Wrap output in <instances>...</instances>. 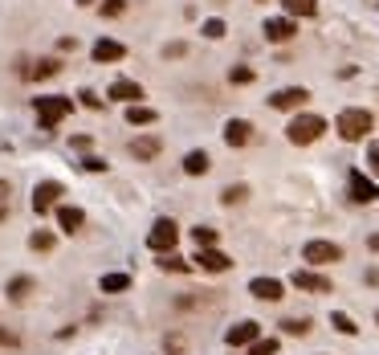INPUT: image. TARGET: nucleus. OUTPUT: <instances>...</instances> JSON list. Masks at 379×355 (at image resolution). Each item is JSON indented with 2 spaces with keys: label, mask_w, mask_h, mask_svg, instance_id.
<instances>
[{
  "label": "nucleus",
  "mask_w": 379,
  "mask_h": 355,
  "mask_svg": "<svg viewBox=\"0 0 379 355\" xmlns=\"http://www.w3.org/2000/svg\"><path fill=\"white\" fill-rule=\"evenodd\" d=\"M334 127H338V135L347 143H359V139H367V131L376 127V118H371V111H363V106H347Z\"/></svg>",
  "instance_id": "f257e3e1"
},
{
  "label": "nucleus",
  "mask_w": 379,
  "mask_h": 355,
  "mask_svg": "<svg viewBox=\"0 0 379 355\" xmlns=\"http://www.w3.org/2000/svg\"><path fill=\"white\" fill-rule=\"evenodd\" d=\"M33 111H37V127H41V131H53V127L73 111V102L70 98H57V95H41V98H33Z\"/></svg>",
  "instance_id": "f03ea898"
},
{
  "label": "nucleus",
  "mask_w": 379,
  "mask_h": 355,
  "mask_svg": "<svg viewBox=\"0 0 379 355\" xmlns=\"http://www.w3.org/2000/svg\"><path fill=\"white\" fill-rule=\"evenodd\" d=\"M322 131H327V118H322V115H298V118H289L285 139L298 143V147H306V143L322 139Z\"/></svg>",
  "instance_id": "7ed1b4c3"
},
{
  "label": "nucleus",
  "mask_w": 379,
  "mask_h": 355,
  "mask_svg": "<svg viewBox=\"0 0 379 355\" xmlns=\"http://www.w3.org/2000/svg\"><path fill=\"white\" fill-rule=\"evenodd\" d=\"M176 241H180V225H176V221H167V216H159V221L151 225V233H147V245H151L155 253H171V249H176Z\"/></svg>",
  "instance_id": "20e7f679"
},
{
  "label": "nucleus",
  "mask_w": 379,
  "mask_h": 355,
  "mask_svg": "<svg viewBox=\"0 0 379 355\" xmlns=\"http://www.w3.org/2000/svg\"><path fill=\"white\" fill-rule=\"evenodd\" d=\"M306 102H310L306 86H285L278 95H269V106H273V111H298V106H306Z\"/></svg>",
  "instance_id": "39448f33"
},
{
  "label": "nucleus",
  "mask_w": 379,
  "mask_h": 355,
  "mask_svg": "<svg viewBox=\"0 0 379 355\" xmlns=\"http://www.w3.org/2000/svg\"><path fill=\"white\" fill-rule=\"evenodd\" d=\"M302 258L310 265H331V261H343V249L334 241H310L306 249H302Z\"/></svg>",
  "instance_id": "423d86ee"
},
{
  "label": "nucleus",
  "mask_w": 379,
  "mask_h": 355,
  "mask_svg": "<svg viewBox=\"0 0 379 355\" xmlns=\"http://www.w3.org/2000/svg\"><path fill=\"white\" fill-rule=\"evenodd\" d=\"M57 200H62V184H57V180H41V184L33 188V213L57 209Z\"/></svg>",
  "instance_id": "0eeeda50"
},
{
  "label": "nucleus",
  "mask_w": 379,
  "mask_h": 355,
  "mask_svg": "<svg viewBox=\"0 0 379 355\" xmlns=\"http://www.w3.org/2000/svg\"><path fill=\"white\" fill-rule=\"evenodd\" d=\"M253 339H261V323H253V319H245V323L224 331V343H229V347H249Z\"/></svg>",
  "instance_id": "6e6552de"
},
{
  "label": "nucleus",
  "mask_w": 379,
  "mask_h": 355,
  "mask_svg": "<svg viewBox=\"0 0 379 355\" xmlns=\"http://www.w3.org/2000/svg\"><path fill=\"white\" fill-rule=\"evenodd\" d=\"M192 261H196L200 270H208V274H224V270L233 265V258H229V253H220L216 245H208V249H200V253H196Z\"/></svg>",
  "instance_id": "1a4fd4ad"
},
{
  "label": "nucleus",
  "mask_w": 379,
  "mask_h": 355,
  "mask_svg": "<svg viewBox=\"0 0 379 355\" xmlns=\"http://www.w3.org/2000/svg\"><path fill=\"white\" fill-rule=\"evenodd\" d=\"M289 282L298 286V290H310V294H331V278H327V274H314V270H298Z\"/></svg>",
  "instance_id": "9d476101"
},
{
  "label": "nucleus",
  "mask_w": 379,
  "mask_h": 355,
  "mask_svg": "<svg viewBox=\"0 0 379 355\" xmlns=\"http://www.w3.org/2000/svg\"><path fill=\"white\" fill-rule=\"evenodd\" d=\"M376 196H379L376 180H371V176H363V172H351V200H355V204H371Z\"/></svg>",
  "instance_id": "9b49d317"
},
{
  "label": "nucleus",
  "mask_w": 379,
  "mask_h": 355,
  "mask_svg": "<svg viewBox=\"0 0 379 355\" xmlns=\"http://www.w3.org/2000/svg\"><path fill=\"white\" fill-rule=\"evenodd\" d=\"M298 33V25H294V17H269L265 21V37L273 41V46H282V41H289Z\"/></svg>",
  "instance_id": "f8f14e48"
},
{
  "label": "nucleus",
  "mask_w": 379,
  "mask_h": 355,
  "mask_svg": "<svg viewBox=\"0 0 379 355\" xmlns=\"http://www.w3.org/2000/svg\"><path fill=\"white\" fill-rule=\"evenodd\" d=\"M127 151H131L135 160H155V155L164 151V139H159V135H139V139L127 143Z\"/></svg>",
  "instance_id": "ddd939ff"
},
{
  "label": "nucleus",
  "mask_w": 379,
  "mask_h": 355,
  "mask_svg": "<svg viewBox=\"0 0 379 355\" xmlns=\"http://www.w3.org/2000/svg\"><path fill=\"white\" fill-rule=\"evenodd\" d=\"M249 294L261 298V302H278L285 294V286L278 282V278H253V282H249Z\"/></svg>",
  "instance_id": "4468645a"
},
{
  "label": "nucleus",
  "mask_w": 379,
  "mask_h": 355,
  "mask_svg": "<svg viewBox=\"0 0 379 355\" xmlns=\"http://www.w3.org/2000/svg\"><path fill=\"white\" fill-rule=\"evenodd\" d=\"M249 139H253V123H245V118H229L224 123V143L229 147H245Z\"/></svg>",
  "instance_id": "2eb2a0df"
},
{
  "label": "nucleus",
  "mask_w": 379,
  "mask_h": 355,
  "mask_svg": "<svg viewBox=\"0 0 379 355\" xmlns=\"http://www.w3.org/2000/svg\"><path fill=\"white\" fill-rule=\"evenodd\" d=\"M122 57H127V46H122V41H110V37L94 41V62L110 66V62H122Z\"/></svg>",
  "instance_id": "dca6fc26"
},
{
  "label": "nucleus",
  "mask_w": 379,
  "mask_h": 355,
  "mask_svg": "<svg viewBox=\"0 0 379 355\" xmlns=\"http://www.w3.org/2000/svg\"><path fill=\"white\" fill-rule=\"evenodd\" d=\"M86 225V213L82 209H73V204H57V229L62 233H78Z\"/></svg>",
  "instance_id": "f3484780"
},
{
  "label": "nucleus",
  "mask_w": 379,
  "mask_h": 355,
  "mask_svg": "<svg viewBox=\"0 0 379 355\" xmlns=\"http://www.w3.org/2000/svg\"><path fill=\"white\" fill-rule=\"evenodd\" d=\"M21 74L29 78V82H41V78H53V74H62V62H57V57H41V62L24 66Z\"/></svg>",
  "instance_id": "a211bd4d"
},
{
  "label": "nucleus",
  "mask_w": 379,
  "mask_h": 355,
  "mask_svg": "<svg viewBox=\"0 0 379 355\" xmlns=\"http://www.w3.org/2000/svg\"><path fill=\"white\" fill-rule=\"evenodd\" d=\"M110 98H115V102H122V106H131V102H139V98H143V86H139V82H127V78H119V82L110 86Z\"/></svg>",
  "instance_id": "6ab92c4d"
},
{
  "label": "nucleus",
  "mask_w": 379,
  "mask_h": 355,
  "mask_svg": "<svg viewBox=\"0 0 379 355\" xmlns=\"http://www.w3.org/2000/svg\"><path fill=\"white\" fill-rule=\"evenodd\" d=\"M127 123H131V127H151V123H159V111L131 102V106H127Z\"/></svg>",
  "instance_id": "aec40b11"
},
{
  "label": "nucleus",
  "mask_w": 379,
  "mask_h": 355,
  "mask_svg": "<svg viewBox=\"0 0 379 355\" xmlns=\"http://www.w3.org/2000/svg\"><path fill=\"white\" fill-rule=\"evenodd\" d=\"M285 17H314L318 13V0H282Z\"/></svg>",
  "instance_id": "412c9836"
},
{
  "label": "nucleus",
  "mask_w": 379,
  "mask_h": 355,
  "mask_svg": "<svg viewBox=\"0 0 379 355\" xmlns=\"http://www.w3.org/2000/svg\"><path fill=\"white\" fill-rule=\"evenodd\" d=\"M208 151H188V155H184V172H188V176H204V172H208Z\"/></svg>",
  "instance_id": "4be33fe9"
},
{
  "label": "nucleus",
  "mask_w": 379,
  "mask_h": 355,
  "mask_svg": "<svg viewBox=\"0 0 379 355\" xmlns=\"http://www.w3.org/2000/svg\"><path fill=\"white\" fill-rule=\"evenodd\" d=\"M102 294H122V290H131V274H102Z\"/></svg>",
  "instance_id": "5701e85b"
},
{
  "label": "nucleus",
  "mask_w": 379,
  "mask_h": 355,
  "mask_svg": "<svg viewBox=\"0 0 379 355\" xmlns=\"http://www.w3.org/2000/svg\"><path fill=\"white\" fill-rule=\"evenodd\" d=\"M4 294H8L13 302H24V298L33 294V278H24V274H17V278L8 282V290H4Z\"/></svg>",
  "instance_id": "b1692460"
},
{
  "label": "nucleus",
  "mask_w": 379,
  "mask_h": 355,
  "mask_svg": "<svg viewBox=\"0 0 379 355\" xmlns=\"http://www.w3.org/2000/svg\"><path fill=\"white\" fill-rule=\"evenodd\" d=\"M159 270H167V274H188V270H192V261L176 258V253H159Z\"/></svg>",
  "instance_id": "393cba45"
},
{
  "label": "nucleus",
  "mask_w": 379,
  "mask_h": 355,
  "mask_svg": "<svg viewBox=\"0 0 379 355\" xmlns=\"http://www.w3.org/2000/svg\"><path fill=\"white\" fill-rule=\"evenodd\" d=\"M29 245H33V249H37V253H49V249H53V245H57V237L49 233V229H37V233L29 237Z\"/></svg>",
  "instance_id": "a878e982"
},
{
  "label": "nucleus",
  "mask_w": 379,
  "mask_h": 355,
  "mask_svg": "<svg viewBox=\"0 0 379 355\" xmlns=\"http://www.w3.org/2000/svg\"><path fill=\"white\" fill-rule=\"evenodd\" d=\"M331 327H334V331H343V335H355L359 331L355 319H351V314H343V310H334V314H331Z\"/></svg>",
  "instance_id": "bb28decb"
},
{
  "label": "nucleus",
  "mask_w": 379,
  "mask_h": 355,
  "mask_svg": "<svg viewBox=\"0 0 379 355\" xmlns=\"http://www.w3.org/2000/svg\"><path fill=\"white\" fill-rule=\"evenodd\" d=\"M192 241H196L200 249H208V245H216V229H208V225H196V229H192Z\"/></svg>",
  "instance_id": "cd10ccee"
},
{
  "label": "nucleus",
  "mask_w": 379,
  "mask_h": 355,
  "mask_svg": "<svg viewBox=\"0 0 379 355\" xmlns=\"http://www.w3.org/2000/svg\"><path fill=\"white\" fill-rule=\"evenodd\" d=\"M253 78H257V74L249 70V66H233V70H229V82H233V86H249Z\"/></svg>",
  "instance_id": "c85d7f7f"
},
{
  "label": "nucleus",
  "mask_w": 379,
  "mask_h": 355,
  "mask_svg": "<svg viewBox=\"0 0 379 355\" xmlns=\"http://www.w3.org/2000/svg\"><path fill=\"white\" fill-rule=\"evenodd\" d=\"M249 355H278V339H253Z\"/></svg>",
  "instance_id": "c756f323"
},
{
  "label": "nucleus",
  "mask_w": 379,
  "mask_h": 355,
  "mask_svg": "<svg viewBox=\"0 0 379 355\" xmlns=\"http://www.w3.org/2000/svg\"><path fill=\"white\" fill-rule=\"evenodd\" d=\"M245 196H249V188H245V184H233V188L220 192V200H224V204H241Z\"/></svg>",
  "instance_id": "7c9ffc66"
},
{
  "label": "nucleus",
  "mask_w": 379,
  "mask_h": 355,
  "mask_svg": "<svg viewBox=\"0 0 379 355\" xmlns=\"http://www.w3.org/2000/svg\"><path fill=\"white\" fill-rule=\"evenodd\" d=\"M127 13V0H102V17H122Z\"/></svg>",
  "instance_id": "2f4dec72"
},
{
  "label": "nucleus",
  "mask_w": 379,
  "mask_h": 355,
  "mask_svg": "<svg viewBox=\"0 0 379 355\" xmlns=\"http://www.w3.org/2000/svg\"><path fill=\"white\" fill-rule=\"evenodd\" d=\"M224 33H229V29H224V21H220V17H213V21H204V37H224Z\"/></svg>",
  "instance_id": "473e14b6"
},
{
  "label": "nucleus",
  "mask_w": 379,
  "mask_h": 355,
  "mask_svg": "<svg viewBox=\"0 0 379 355\" xmlns=\"http://www.w3.org/2000/svg\"><path fill=\"white\" fill-rule=\"evenodd\" d=\"M282 327H285L289 335H306V331H310V319H285Z\"/></svg>",
  "instance_id": "72a5a7b5"
},
{
  "label": "nucleus",
  "mask_w": 379,
  "mask_h": 355,
  "mask_svg": "<svg viewBox=\"0 0 379 355\" xmlns=\"http://www.w3.org/2000/svg\"><path fill=\"white\" fill-rule=\"evenodd\" d=\"M78 102L90 106V111H102V98H94V90H78Z\"/></svg>",
  "instance_id": "f704fd0d"
},
{
  "label": "nucleus",
  "mask_w": 379,
  "mask_h": 355,
  "mask_svg": "<svg viewBox=\"0 0 379 355\" xmlns=\"http://www.w3.org/2000/svg\"><path fill=\"white\" fill-rule=\"evenodd\" d=\"M82 172H106V160H98V155H86V160H82Z\"/></svg>",
  "instance_id": "c9c22d12"
},
{
  "label": "nucleus",
  "mask_w": 379,
  "mask_h": 355,
  "mask_svg": "<svg viewBox=\"0 0 379 355\" xmlns=\"http://www.w3.org/2000/svg\"><path fill=\"white\" fill-rule=\"evenodd\" d=\"M367 164H371V176H379V143L367 147Z\"/></svg>",
  "instance_id": "e433bc0d"
},
{
  "label": "nucleus",
  "mask_w": 379,
  "mask_h": 355,
  "mask_svg": "<svg viewBox=\"0 0 379 355\" xmlns=\"http://www.w3.org/2000/svg\"><path fill=\"white\" fill-rule=\"evenodd\" d=\"M17 343H21L17 335H13V331H4V327H0V347H17Z\"/></svg>",
  "instance_id": "4c0bfd02"
},
{
  "label": "nucleus",
  "mask_w": 379,
  "mask_h": 355,
  "mask_svg": "<svg viewBox=\"0 0 379 355\" xmlns=\"http://www.w3.org/2000/svg\"><path fill=\"white\" fill-rule=\"evenodd\" d=\"M164 53H167V57H184V41H171V46H167Z\"/></svg>",
  "instance_id": "58836bf2"
},
{
  "label": "nucleus",
  "mask_w": 379,
  "mask_h": 355,
  "mask_svg": "<svg viewBox=\"0 0 379 355\" xmlns=\"http://www.w3.org/2000/svg\"><path fill=\"white\" fill-rule=\"evenodd\" d=\"M0 200H4V204H8V184H4V180H0Z\"/></svg>",
  "instance_id": "ea45409f"
},
{
  "label": "nucleus",
  "mask_w": 379,
  "mask_h": 355,
  "mask_svg": "<svg viewBox=\"0 0 379 355\" xmlns=\"http://www.w3.org/2000/svg\"><path fill=\"white\" fill-rule=\"evenodd\" d=\"M367 245H371V249H376V253H379V233H376V237H371V241H367Z\"/></svg>",
  "instance_id": "a19ab883"
},
{
  "label": "nucleus",
  "mask_w": 379,
  "mask_h": 355,
  "mask_svg": "<svg viewBox=\"0 0 379 355\" xmlns=\"http://www.w3.org/2000/svg\"><path fill=\"white\" fill-rule=\"evenodd\" d=\"M4 216H8V204H4V200H0V221H4Z\"/></svg>",
  "instance_id": "79ce46f5"
},
{
  "label": "nucleus",
  "mask_w": 379,
  "mask_h": 355,
  "mask_svg": "<svg viewBox=\"0 0 379 355\" xmlns=\"http://www.w3.org/2000/svg\"><path fill=\"white\" fill-rule=\"evenodd\" d=\"M78 4H82V8H90V4H98V0H78Z\"/></svg>",
  "instance_id": "37998d69"
}]
</instances>
